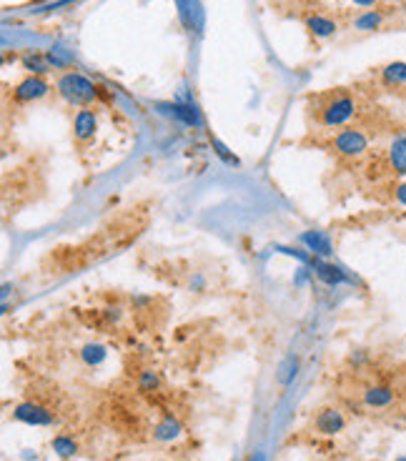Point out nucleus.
Returning <instances> with one entry per match:
<instances>
[{"mask_svg": "<svg viewBox=\"0 0 406 461\" xmlns=\"http://www.w3.org/2000/svg\"><path fill=\"white\" fill-rule=\"evenodd\" d=\"M56 93L65 103L78 105V108H88L91 103H96V98L101 96V88L86 78L78 70H65V73L58 75L56 81Z\"/></svg>", "mask_w": 406, "mask_h": 461, "instance_id": "1", "label": "nucleus"}, {"mask_svg": "<svg viewBox=\"0 0 406 461\" xmlns=\"http://www.w3.org/2000/svg\"><path fill=\"white\" fill-rule=\"evenodd\" d=\"M359 113V103L349 93H338L329 100L319 113V123L324 128H346Z\"/></svg>", "mask_w": 406, "mask_h": 461, "instance_id": "2", "label": "nucleus"}, {"mask_svg": "<svg viewBox=\"0 0 406 461\" xmlns=\"http://www.w3.org/2000/svg\"><path fill=\"white\" fill-rule=\"evenodd\" d=\"M369 145H372V141H369V136L361 128H341V131L334 136L331 141V148L336 156L346 158V161H359V158H364L369 153Z\"/></svg>", "mask_w": 406, "mask_h": 461, "instance_id": "3", "label": "nucleus"}, {"mask_svg": "<svg viewBox=\"0 0 406 461\" xmlns=\"http://www.w3.org/2000/svg\"><path fill=\"white\" fill-rule=\"evenodd\" d=\"M13 419L28 427H53L58 421V414L53 409H48L46 403L38 401H20L13 406Z\"/></svg>", "mask_w": 406, "mask_h": 461, "instance_id": "4", "label": "nucleus"}, {"mask_svg": "<svg viewBox=\"0 0 406 461\" xmlns=\"http://www.w3.org/2000/svg\"><path fill=\"white\" fill-rule=\"evenodd\" d=\"M51 93V83L46 81V75H25L23 81H18L13 86V100L15 103H35V100L46 98Z\"/></svg>", "mask_w": 406, "mask_h": 461, "instance_id": "5", "label": "nucleus"}, {"mask_svg": "<svg viewBox=\"0 0 406 461\" xmlns=\"http://www.w3.org/2000/svg\"><path fill=\"white\" fill-rule=\"evenodd\" d=\"M314 429L321 436H338L346 429V414L338 406H324V409L316 411Z\"/></svg>", "mask_w": 406, "mask_h": 461, "instance_id": "6", "label": "nucleus"}, {"mask_svg": "<svg viewBox=\"0 0 406 461\" xmlns=\"http://www.w3.org/2000/svg\"><path fill=\"white\" fill-rule=\"evenodd\" d=\"M98 133V113L88 105V108H78L73 115V138L80 145L91 143Z\"/></svg>", "mask_w": 406, "mask_h": 461, "instance_id": "7", "label": "nucleus"}, {"mask_svg": "<svg viewBox=\"0 0 406 461\" xmlns=\"http://www.w3.org/2000/svg\"><path fill=\"white\" fill-rule=\"evenodd\" d=\"M156 110L168 115V118H176V121L186 123V126H194V128L203 126V118H201L198 108L191 103H181V100H176V103H156Z\"/></svg>", "mask_w": 406, "mask_h": 461, "instance_id": "8", "label": "nucleus"}, {"mask_svg": "<svg viewBox=\"0 0 406 461\" xmlns=\"http://www.w3.org/2000/svg\"><path fill=\"white\" fill-rule=\"evenodd\" d=\"M361 401H364L367 409H374V411L389 409L391 403L396 401V391L389 387V384H372V387L364 389Z\"/></svg>", "mask_w": 406, "mask_h": 461, "instance_id": "9", "label": "nucleus"}, {"mask_svg": "<svg viewBox=\"0 0 406 461\" xmlns=\"http://www.w3.org/2000/svg\"><path fill=\"white\" fill-rule=\"evenodd\" d=\"M314 266V273L324 286H341V283H351V276L343 271L338 264H331V261H324V259H314L311 261Z\"/></svg>", "mask_w": 406, "mask_h": 461, "instance_id": "10", "label": "nucleus"}, {"mask_svg": "<svg viewBox=\"0 0 406 461\" xmlns=\"http://www.w3.org/2000/svg\"><path fill=\"white\" fill-rule=\"evenodd\" d=\"M298 241L306 246V251L309 254H314L316 259H329V256L334 254V243L331 238H329V233H324V230H303L301 236H298Z\"/></svg>", "mask_w": 406, "mask_h": 461, "instance_id": "11", "label": "nucleus"}, {"mask_svg": "<svg viewBox=\"0 0 406 461\" xmlns=\"http://www.w3.org/2000/svg\"><path fill=\"white\" fill-rule=\"evenodd\" d=\"M386 161H389L391 173L406 178V133H399L391 138L389 148H386Z\"/></svg>", "mask_w": 406, "mask_h": 461, "instance_id": "12", "label": "nucleus"}, {"mask_svg": "<svg viewBox=\"0 0 406 461\" xmlns=\"http://www.w3.org/2000/svg\"><path fill=\"white\" fill-rule=\"evenodd\" d=\"M306 30H309L314 38H319V41H329V38H334V35L338 33V23L334 20V18L329 15H321V13H314V15H306Z\"/></svg>", "mask_w": 406, "mask_h": 461, "instance_id": "13", "label": "nucleus"}, {"mask_svg": "<svg viewBox=\"0 0 406 461\" xmlns=\"http://www.w3.org/2000/svg\"><path fill=\"white\" fill-rule=\"evenodd\" d=\"M181 434H184V424H181L176 416L166 414L160 421H156L153 441H158V444H171V441L181 439Z\"/></svg>", "mask_w": 406, "mask_h": 461, "instance_id": "14", "label": "nucleus"}, {"mask_svg": "<svg viewBox=\"0 0 406 461\" xmlns=\"http://www.w3.org/2000/svg\"><path fill=\"white\" fill-rule=\"evenodd\" d=\"M78 356H80V361H83V366L98 369V366L106 363V358H108V349H106L103 344H98V341H91V344L80 346Z\"/></svg>", "mask_w": 406, "mask_h": 461, "instance_id": "15", "label": "nucleus"}, {"mask_svg": "<svg viewBox=\"0 0 406 461\" xmlns=\"http://www.w3.org/2000/svg\"><path fill=\"white\" fill-rule=\"evenodd\" d=\"M176 8H178V20H181V25L186 30L201 28V13L196 0H176Z\"/></svg>", "mask_w": 406, "mask_h": 461, "instance_id": "16", "label": "nucleus"}, {"mask_svg": "<svg viewBox=\"0 0 406 461\" xmlns=\"http://www.w3.org/2000/svg\"><path fill=\"white\" fill-rule=\"evenodd\" d=\"M383 23H386V15L381 11H364L354 18L351 28L359 30V33H374V30H381Z\"/></svg>", "mask_w": 406, "mask_h": 461, "instance_id": "17", "label": "nucleus"}, {"mask_svg": "<svg viewBox=\"0 0 406 461\" xmlns=\"http://www.w3.org/2000/svg\"><path fill=\"white\" fill-rule=\"evenodd\" d=\"M381 83L389 88L406 86V63L404 60H391L381 68Z\"/></svg>", "mask_w": 406, "mask_h": 461, "instance_id": "18", "label": "nucleus"}, {"mask_svg": "<svg viewBox=\"0 0 406 461\" xmlns=\"http://www.w3.org/2000/svg\"><path fill=\"white\" fill-rule=\"evenodd\" d=\"M51 449L56 451L58 459H73L78 454V441L68 434H56L51 441Z\"/></svg>", "mask_w": 406, "mask_h": 461, "instance_id": "19", "label": "nucleus"}, {"mask_svg": "<svg viewBox=\"0 0 406 461\" xmlns=\"http://www.w3.org/2000/svg\"><path fill=\"white\" fill-rule=\"evenodd\" d=\"M20 65H23V70H28L30 75H46L48 70H51L46 53H33V51L20 58Z\"/></svg>", "mask_w": 406, "mask_h": 461, "instance_id": "20", "label": "nucleus"}, {"mask_svg": "<svg viewBox=\"0 0 406 461\" xmlns=\"http://www.w3.org/2000/svg\"><path fill=\"white\" fill-rule=\"evenodd\" d=\"M298 366H301V358L298 356H286L284 358L281 366H279V371H276V384H279V387H288V384L296 379Z\"/></svg>", "mask_w": 406, "mask_h": 461, "instance_id": "21", "label": "nucleus"}, {"mask_svg": "<svg viewBox=\"0 0 406 461\" xmlns=\"http://www.w3.org/2000/svg\"><path fill=\"white\" fill-rule=\"evenodd\" d=\"M138 391L151 396V394H158L160 387H163V381H160V374L156 369H144L138 374Z\"/></svg>", "mask_w": 406, "mask_h": 461, "instance_id": "22", "label": "nucleus"}, {"mask_svg": "<svg viewBox=\"0 0 406 461\" xmlns=\"http://www.w3.org/2000/svg\"><path fill=\"white\" fill-rule=\"evenodd\" d=\"M211 148H213V153H216V156L221 158L223 163H226V166H241V161H239V158H236L234 153H231V150L221 143V141H218V138H213V136H211Z\"/></svg>", "mask_w": 406, "mask_h": 461, "instance_id": "23", "label": "nucleus"}, {"mask_svg": "<svg viewBox=\"0 0 406 461\" xmlns=\"http://www.w3.org/2000/svg\"><path fill=\"white\" fill-rule=\"evenodd\" d=\"M103 316H106V321L108 323H118L120 318H123V309H120V306H106Z\"/></svg>", "mask_w": 406, "mask_h": 461, "instance_id": "24", "label": "nucleus"}, {"mask_svg": "<svg viewBox=\"0 0 406 461\" xmlns=\"http://www.w3.org/2000/svg\"><path fill=\"white\" fill-rule=\"evenodd\" d=\"M70 3H75V0H56V3H48V6L38 8V11H33L35 15H40V13H53V11H61V8L70 6Z\"/></svg>", "mask_w": 406, "mask_h": 461, "instance_id": "25", "label": "nucleus"}, {"mask_svg": "<svg viewBox=\"0 0 406 461\" xmlns=\"http://www.w3.org/2000/svg\"><path fill=\"white\" fill-rule=\"evenodd\" d=\"M189 291H196V294L206 291V276H203V273H196V276L189 281Z\"/></svg>", "mask_w": 406, "mask_h": 461, "instance_id": "26", "label": "nucleus"}, {"mask_svg": "<svg viewBox=\"0 0 406 461\" xmlns=\"http://www.w3.org/2000/svg\"><path fill=\"white\" fill-rule=\"evenodd\" d=\"M394 198H396V203H399V206L406 208V181H401V183L394 186Z\"/></svg>", "mask_w": 406, "mask_h": 461, "instance_id": "27", "label": "nucleus"}, {"mask_svg": "<svg viewBox=\"0 0 406 461\" xmlns=\"http://www.w3.org/2000/svg\"><path fill=\"white\" fill-rule=\"evenodd\" d=\"M351 3L359 8H376L379 6V0H351Z\"/></svg>", "mask_w": 406, "mask_h": 461, "instance_id": "28", "label": "nucleus"}, {"mask_svg": "<svg viewBox=\"0 0 406 461\" xmlns=\"http://www.w3.org/2000/svg\"><path fill=\"white\" fill-rule=\"evenodd\" d=\"M351 361H354V363H364V361H367V353H364V351L354 353V356H351Z\"/></svg>", "mask_w": 406, "mask_h": 461, "instance_id": "29", "label": "nucleus"}, {"mask_svg": "<svg viewBox=\"0 0 406 461\" xmlns=\"http://www.w3.org/2000/svg\"><path fill=\"white\" fill-rule=\"evenodd\" d=\"M394 461H406V456H396V459H394Z\"/></svg>", "mask_w": 406, "mask_h": 461, "instance_id": "30", "label": "nucleus"}, {"mask_svg": "<svg viewBox=\"0 0 406 461\" xmlns=\"http://www.w3.org/2000/svg\"><path fill=\"white\" fill-rule=\"evenodd\" d=\"M160 461H166V459H160Z\"/></svg>", "mask_w": 406, "mask_h": 461, "instance_id": "31", "label": "nucleus"}]
</instances>
